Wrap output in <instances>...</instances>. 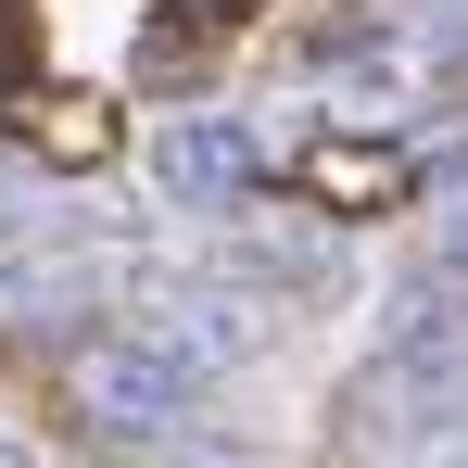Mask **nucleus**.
I'll return each mask as SVG.
<instances>
[{"label":"nucleus","instance_id":"5","mask_svg":"<svg viewBox=\"0 0 468 468\" xmlns=\"http://www.w3.org/2000/svg\"><path fill=\"white\" fill-rule=\"evenodd\" d=\"M0 77H26V0H0Z\"/></svg>","mask_w":468,"mask_h":468},{"label":"nucleus","instance_id":"2","mask_svg":"<svg viewBox=\"0 0 468 468\" xmlns=\"http://www.w3.org/2000/svg\"><path fill=\"white\" fill-rule=\"evenodd\" d=\"M153 190L177 203V216H229V203L266 190V140H253L240 114H177V127L153 140Z\"/></svg>","mask_w":468,"mask_h":468},{"label":"nucleus","instance_id":"6","mask_svg":"<svg viewBox=\"0 0 468 468\" xmlns=\"http://www.w3.org/2000/svg\"><path fill=\"white\" fill-rule=\"evenodd\" d=\"M418 468H468V431H431V443H418Z\"/></svg>","mask_w":468,"mask_h":468},{"label":"nucleus","instance_id":"1","mask_svg":"<svg viewBox=\"0 0 468 468\" xmlns=\"http://www.w3.org/2000/svg\"><path fill=\"white\" fill-rule=\"evenodd\" d=\"M77 405L101 418V431H177L190 405H203V355L165 329V316H140V329H101L77 355Z\"/></svg>","mask_w":468,"mask_h":468},{"label":"nucleus","instance_id":"4","mask_svg":"<svg viewBox=\"0 0 468 468\" xmlns=\"http://www.w3.org/2000/svg\"><path fill=\"white\" fill-rule=\"evenodd\" d=\"M431 253H443V279H468V190L443 203V229H431Z\"/></svg>","mask_w":468,"mask_h":468},{"label":"nucleus","instance_id":"3","mask_svg":"<svg viewBox=\"0 0 468 468\" xmlns=\"http://www.w3.org/2000/svg\"><path fill=\"white\" fill-rule=\"evenodd\" d=\"M329 89H342L355 114H380L392 89H405V51H342V64H329Z\"/></svg>","mask_w":468,"mask_h":468}]
</instances>
